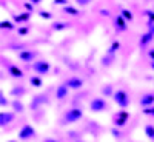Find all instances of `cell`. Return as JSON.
Returning <instances> with one entry per match:
<instances>
[{"instance_id": "f1b7e54d", "label": "cell", "mask_w": 154, "mask_h": 142, "mask_svg": "<svg viewBox=\"0 0 154 142\" xmlns=\"http://www.w3.org/2000/svg\"><path fill=\"white\" fill-rule=\"evenodd\" d=\"M111 134H112V137H116V139H120L122 137V131L120 130H117V128H111Z\"/></svg>"}, {"instance_id": "9a60e30c", "label": "cell", "mask_w": 154, "mask_h": 142, "mask_svg": "<svg viewBox=\"0 0 154 142\" xmlns=\"http://www.w3.org/2000/svg\"><path fill=\"white\" fill-rule=\"evenodd\" d=\"M114 27H116V30H117V31H126L128 25H126V20L122 16H117V17L114 19Z\"/></svg>"}, {"instance_id": "8992f818", "label": "cell", "mask_w": 154, "mask_h": 142, "mask_svg": "<svg viewBox=\"0 0 154 142\" xmlns=\"http://www.w3.org/2000/svg\"><path fill=\"white\" fill-rule=\"evenodd\" d=\"M35 56H37V53H35V51H32V49H22L20 53L17 54L19 60H22V62H25V63L35 62V60H34Z\"/></svg>"}, {"instance_id": "1f68e13d", "label": "cell", "mask_w": 154, "mask_h": 142, "mask_svg": "<svg viewBox=\"0 0 154 142\" xmlns=\"http://www.w3.org/2000/svg\"><path fill=\"white\" fill-rule=\"evenodd\" d=\"M93 0H75V3L77 5H80V6H86V5H89Z\"/></svg>"}, {"instance_id": "4316f807", "label": "cell", "mask_w": 154, "mask_h": 142, "mask_svg": "<svg viewBox=\"0 0 154 142\" xmlns=\"http://www.w3.org/2000/svg\"><path fill=\"white\" fill-rule=\"evenodd\" d=\"M38 16H40L42 19H46V20H49V19H53V14H51L49 11H38Z\"/></svg>"}, {"instance_id": "6da1fadb", "label": "cell", "mask_w": 154, "mask_h": 142, "mask_svg": "<svg viewBox=\"0 0 154 142\" xmlns=\"http://www.w3.org/2000/svg\"><path fill=\"white\" fill-rule=\"evenodd\" d=\"M83 118V111L82 108H69L65 111V114H63V118H62V125H71V124H75L77 121H80Z\"/></svg>"}, {"instance_id": "ffe728a7", "label": "cell", "mask_w": 154, "mask_h": 142, "mask_svg": "<svg viewBox=\"0 0 154 142\" xmlns=\"http://www.w3.org/2000/svg\"><path fill=\"white\" fill-rule=\"evenodd\" d=\"M119 48H120V42H119V40H114V42L111 43V46L108 48V51H106V56L112 57V56L119 51Z\"/></svg>"}, {"instance_id": "3957f363", "label": "cell", "mask_w": 154, "mask_h": 142, "mask_svg": "<svg viewBox=\"0 0 154 142\" xmlns=\"http://www.w3.org/2000/svg\"><path fill=\"white\" fill-rule=\"evenodd\" d=\"M31 68H32V71L37 73V76H46L49 73V70H51V63L48 60L40 59V60L32 62L31 63Z\"/></svg>"}, {"instance_id": "7a4b0ae2", "label": "cell", "mask_w": 154, "mask_h": 142, "mask_svg": "<svg viewBox=\"0 0 154 142\" xmlns=\"http://www.w3.org/2000/svg\"><path fill=\"white\" fill-rule=\"evenodd\" d=\"M112 99H114L116 104H117V107H120L122 110H125L128 105L131 104V99H130V96H128V93L125 91V90H122V88L116 90V91H114V96H112Z\"/></svg>"}, {"instance_id": "30bf717a", "label": "cell", "mask_w": 154, "mask_h": 142, "mask_svg": "<svg viewBox=\"0 0 154 142\" xmlns=\"http://www.w3.org/2000/svg\"><path fill=\"white\" fill-rule=\"evenodd\" d=\"M128 119H130V113L125 111V110H122V111H119L117 116L114 118V125H116V127H123Z\"/></svg>"}, {"instance_id": "cb8c5ba5", "label": "cell", "mask_w": 154, "mask_h": 142, "mask_svg": "<svg viewBox=\"0 0 154 142\" xmlns=\"http://www.w3.org/2000/svg\"><path fill=\"white\" fill-rule=\"evenodd\" d=\"M102 94H103L105 97H108V96H114L112 87H111V85H105L103 88H102Z\"/></svg>"}, {"instance_id": "d6986e66", "label": "cell", "mask_w": 154, "mask_h": 142, "mask_svg": "<svg viewBox=\"0 0 154 142\" xmlns=\"http://www.w3.org/2000/svg\"><path fill=\"white\" fill-rule=\"evenodd\" d=\"M29 85L34 87V88H42V85H43L42 77L40 76H31L29 77Z\"/></svg>"}, {"instance_id": "9c48e42d", "label": "cell", "mask_w": 154, "mask_h": 142, "mask_svg": "<svg viewBox=\"0 0 154 142\" xmlns=\"http://www.w3.org/2000/svg\"><path fill=\"white\" fill-rule=\"evenodd\" d=\"M9 60H6V70H8V74L14 79H23V71L17 67V65H12V63H8Z\"/></svg>"}, {"instance_id": "60d3db41", "label": "cell", "mask_w": 154, "mask_h": 142, "mask_svg": "<svg viewBox=\"0 0 154 142\" xmlns=\"http://www.w3.org/2000/svg\"><path fill=\"white\" fill-rule=\"evenodd\" d=\"M75 142H83V140H75Z\"/></svg>"}, {"instance_id": "d6a6232c", "label": "cell", "mask_w": 154, "mask_h": 142, "mask_svg": "<svg viewBox=\"0 0 154 142\" xmlns=\"http://www.w3.org/2000/svg\"><path fill=\"white\" fill-rule=\"evenodd\" d=\"M145 14L148 16L149 22H154V11H152V9H146V11H145Z\"/></svg>"}, {"instance_id": "83f0119b", "label": "cell", "mask_w": 154, "mask_h": 142, "mask_svg": "<svg viewBox=\"0 0 154 142\" xmlns=\"http://www.w3.org/2000/svg\"><path fill=\"white\" fill-rule=\"evenodd\" d=\"M28 33H29V28H26V27H19V28H17V34L22 36V37L26 36Z\"/></svg>"}, {"instance_id": "b9f144b4", "label": "cell", "mask_w": 154, "mask_h": 142, "mask_svg": "<svg viewBox=\"0 0 154 142\" xmlns=\"http://www.w3.org/2000/svg\"><path fill=\"white\" fill-rule=\"evenodd\" d=\"M146 2H152V0H146Z\"/></svg>"}, {"instance_id": "2e32d148", "label": "cell", "mask_w": 154, "mask_h": 142, "mask_svg": "<svg viewBox=\"0 0 154 142\" xmlns=\"http://www.w3.org/2000/svg\"><path fill=\"white\" fill-rule=\"evenodd\" d=\"M11 107H12V111L14 113H23L25 111V105L20 99H14L11 102Z\"/></svg>"}, {"instance_id": "d4e9b609", "label": "cell", "mask_w": 154, "mask_h": 142, "mask_svg": "<svg viewBox=\"0 0 154 142\" xmlns=\"http://www.w3.org/2000/svg\"><path fill=\"white\" fill-rule=\"evenodd\" d=\"M120 16H122L126 22H128V20H130V22L133 20V12H131L130 9H122V14H120Z\"/></svg>"}, {"instance_id": "f35d334b", "label": "cell", "mask_w": 154, "mask_h": 142, "mask_svg": "<svg viewBox=\"0 0 154 142\" xmlns=\"http://www.w3.org/2000/svg\"><path fill=\"white\" fill-rule=\"evenodd\" d=\"M149 67H151V70H154V62H151V63H149Z\"/></svg>"}, {"instance_id": "e575fe53", "label": "cell", "mask_w": 154, "mask_h": 142, "mask_svg": "<svg viewBox=\"0 0 154 142\" xmlns=\"http://www.w3.org/2000/svg\"><path fill=\"white\" fill-rule=\"evenodd\" d=\"M148 31L154 34V22H149V20H148Z\"/></svg>"}, {"instance_id": "5b68a950", "label": "cell", "mask_w": 154, "mask_h": 142, "mask_svg": "<svg viewBox=\"0 0 154 142\" xmlns=\"http://www.w3.org/2000/svg\"><path fill=\"white\" fill-rule=\"evenodd\" d=\"M19 139L20 140H29L31 137L35 136V130H34V127L29 125V124H25L22 128H20V131H19Z\"/></svg>"}, {"instance_id": "836d02e7", "label": "cell", "mask_w": 154, "mask_h": 142, "mask_svg": "<svg viewBox=\"0 0 154 142\" xmlns=\"http://www.w3.org/2000/svg\"><path fill=\"white\" fill-rule=\"evenodd\" d=\"M25 8H26V11H28V12H31V14L34 12V5H32L31 2H26V3H25Z\"/></svg>"}, {"instance_id": "4fadbf2b", "label": "cell", "mask_w": 154, "mask_h": 142, "mask_svg": "<svg viewBox=\"0 0 154 142\" xmlns=\"http://www.w3.org/2000/svg\"><path fill=\"white\" fill-rule=\"evenodd\" d=\"M43 102H46V94H38V96H35L32 100H31V104H29V108L31 110H35V108H38Z\"/></svg>"}, {"instance_id": "f546056e", "label": "cell", "mask_w": 154, "mask_h": 142, "mask_svg": "<svg viewBox=\"0 0 154 142\" xmlns=\"http://www.w3.org/2000/svg\"><path fill=\"white\" fill-rule=\"evenodd\" d=\"M142 111H143V114H146V116H152V118H154V107H148V108H143Z\"/></svg>"}, {"instance_id": "52a82bcc", "label": "cell", "mask_w": 154, "mask_h": 142, "mask_svg": "<svg viewBox=\"0 0 154 142\" xmlns=\"http://www.w3.org/2000/svg\"><path fill=\"white\" fill-rule=\"evenodd\" d=\"M14 119H16V113H12V111H2V113H0V127L5 128L11 122H14Z\"/></svg>"}, {"instance_id": "4dcf8cb0", "label": "cell", "mask_w": 154, "mask_h": 142, "mask_svg": "<svg viewBox=\"0 0 154 142\" xmlns=\"http://www.w3.org/2000/svg\"><path fill=\"white\" fill-rule=\"evenodd\" d=\"M69 0H53V5H60V6H68Z\"/></svg>"}, {"instance_id": "ba28073f", "label": "cell", "mask_w": 154, "mask_h": 142, "mask_svg": "<svg viewBox=\"0 0 154 142\" xmlns=\"http://www.w3.org/2000/svg\"><path fill=\"white\" fill-rule=\"evenodd\" d=\"M69 90H80L83 87V80L80 79V77H77V76H72V77H68V79L63 82Z\"/></svg>"}, {"instance_id": "7c38bea8", "label": "cell", "mask_w": 154, "mask_h": 142, "mask_svg": "<svg viewBox=\"0 0 154 142\" xmlns=\"http://www.w3.org/2000/svg\"><path fill=\"white\" fill-rule=\"evenodd\" d=\"M69 94V88L65 85V84H60L57 88H56V99L57 100H63V99H66Z\"/></svg>"}, {"instance_id": "d590c367", "label": "cell", "mask_w": 154, "mask_h": 142, "mask_svg": "<svg viewBox=\"0 0 154 142\" xmlns=\"http://www.w3.org/2000/svg\"><path fill=\"white\" fill-rule=\"evenodd\" d=\"M148 56H149V59H151V62H154V48L148 51Z\"/></svg>"}, {"instance_id": "7402d4cb", "label": "cell", "mask_w": 154, "mask_h": 142, "mask_svg": "<svg viewBox=\"0 0 154 142\" xmlns=\"http://www.w3.org/2000/svg\"><path fill=\"white\" fill-rule=\"evenodd\" d=\"M0 28H2V30H14L16 23L11 22V20H2V22H0Z\"/></svg>"}, {"instance_id": "74e56055", "label": "cell", "mask_w": 154, "mask_h": 142, "mask_svg": "<svg viewBox=\"0 0 154 142\" xmlns=\"http://www.w3.org/2000/svg\"><path fill=\"white\" fill-rule=\"evenodd\" d=\"M29 2H31L32 5H38V3H40V2H42V0H29Z\"/></svg>"}, {"instance_id": "5bb4252c", "label": "cell", "mask_w": 154, "mask_h": 142, "mask_svg": "<svg viewBox=\"0 0 154 142\" xmlns=\"http://www.w3.org/2000/svg\"><path fill=\"white\" fill-rule=\"evenodd\" d=\"M154 40V34L152 33H149V31H146V33H143L142 36H140V39H139V45L140 46H146L149 42H152Z\"/></svg>"}, {"instance_id": "ab89813d", "label": "cell", "mask_w": 154, "mask_h": 142, "mask_svg": "<svg viewBox=\"0 0 154 142\" xmlns=\"http://www.w3.org/2000/svg\"><path fill=\"white\" fill-rule=\"evenodd\" d=\"M6 142H19V140H14V139H11V140H6Z\"/></svg>"}, {"instance_id": "44dd1931", "label": "cell", "mask_w": 154, "mask_h": 142, "mask_svg": "<svg viewBox=\"0 0 154 142\" xmlns=\"http://www.w3.org/2000/svg\"><path fill=\"white\" fill-rule=\"evenodd\" d=\"M62 12H65V14H68V16H79V14H80V11L77 9L75 6H71V5H68V6H63Z\"/></svg>"}, {"instance_id": "484cf974", "label": "cell", "mask_w": 154, "mask_h": 142, "mask_svg": "<svg viewBox=\"0 0 154 142\" xmlns=\"http://www.w3.org/2000/svg\"><path fill=\"white\" fill-rule=\"evenodd\" d=\"M0 105H2L3 108H5V107H9V105H11V102L8 100V97H6V96H5L3 93H0Z\"/></svg>"}, {"instance_id": "ac0fdd59", "label": "cell", "mask_w": 154, "mask_h": 142, "mask_svg": "<svg viewBox=\"0 0 154 142\" xmlns=\"http://www.w3.org/2000/svg\"><path fill=\"white\" fill-rule=\"evenodd\" d=\"M25 93H26V90H25L22 85H20V87H14V88H12L11 91H9V94H11V96H14L16 99H20Z\"/></svg>"}, {"instance_id": "603a6c76", "label": "cell", "mask_w": 154, "mask_h": 142, "mask_svg": "<svg viewBox=\"0 0 154 142\" xmlns=\"http://www.w3.org/2000/svg\"><path fill=\"white\" fill-rule=\"evenodd\" d=\"M145 136H146L148 139H154V125L148 124V125L145 127Z\"/></svg>"}, {"instance_id": "8fae6325", "label": "cell", "mask_w": 154, "mask_h": 142, "mask_svg": "<svg viewBox=\"0 0 154 142\" xmlns=\"http://www.w3.org/2000/svg\"><path fill=\"white\" fill-rule=\"evenodd\" d=\"M139 104L142 108H148V107H154V93H146L140 97Z\"/></svg>"}, {"instance_id": "277c9868", "label": "cell", "mask_w": 154, "mask_h": 142, "mask_svg": "<svg viewBox=\"0 0 154 142\" xmlns=\"http://www.w3.org/2000/svg\"><path fill=\"white\" fill-rule=\"evenodd\" d=\"M108 108V102L103 97H94L91 102H89V110L93 113H102Z\"/></svg>"}, {"instance_id": "e0dca14e", "label": "cell", "mask_w": 154, "mask_h": 142, "mask_svg": "<svg viewBox=\"0 0 154 142\" xmlns=\"http://www.w3.org/2000/svg\"><path fill=\"white\" fill-rule=\"evenodd\" d=\"M69 27H71V23H68V22H54L51 28H53L54 31H65Z\"/></svg>"}, {"instance_id": "8d00e7d4", "label": "cell", "mask_w": 154, "mask_h": 142, "mask_svg": "<svg viewBox=\"0 0 154 142\" xmlns=\"http://www.w3.org/2000/svg\"><path fill=\"white\" fill-rule=\"evenodd\" d=\"M43 142H59V140H56V139H53V137H46Z\"/></svg>"}]
</instances>
